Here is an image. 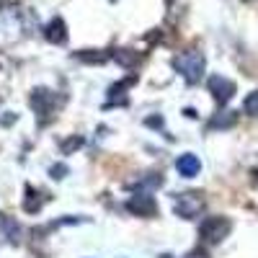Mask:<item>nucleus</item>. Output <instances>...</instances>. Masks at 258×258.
<instances>
[{
    "label": "nucleus",
    "instance_id": "4",
    "mask_svg": "<svg viewBox=\"0 0 258 258\" xmlns=\"http://www.w3.org/2000/svg\"><path fill=\"white\" fill-rule=\"evenodd\" d=\"M209 93L214 96V101H217L220 106H225L235 96V83L222 78V75H212L209 78Z\"/></svg>",
    "mask_w": 258,
    "mask_h": 258
},
{
    "label": "nucleus",
    "instance_id": "13",
    "mask_svg": "<svg viewBox=\"0 0 258 258\" xmlns=\"http://www.w3.org/2000/svg\"><path fill=\"white\" fill-rule=\"evenodd\" d=\"M78 59H83V62H106V59H109V54H106V52H98L96 54V49H91V52H80Z\"/></svg>",
    "mask_w": 258,
    "mask_h": 258
},
{
    "label": "nucleus",
    "instance_id": "10",
    "mask_svg": "<svg viewBox=\"0 0 258 258\" xmlns=\"http://www.w3.org/2000/svg\"><path fill=\"white\" fill-rule=\"evenodd\" d=\"M114 57H116L119 64H124V68H132V64L140 62V57L132 54V49H119V52H114Z\"/></svg>",
    "mask_w": 258,
    "mask_h": 258
},
{
    "label": "nucleus",
    "instance_id": "3",
    "mask_svg": "<svg viewBox=\"0 0 258 258\" xmlns=\"http://www.w3.org/2000/svg\"><path fill=\"white\" fill-rule=\"evenodd\" d=\"M204 207H207V202H204L202 194H181V197H176L173 212L183 220H194L197 214L204 212Z\"/></svg>",
    "mask_w": 258,
    "mask_h": 258
},
{
    "label": "nucleus",
    "instance_id": "1",
    "mask_svg": "<svg viewBox=\"0 0 258 258\" xmlns=\"http://www.w3.org/2000/svg\"><path fill=\"white\" fill-rule=\"evenodd\" d=\"M204 54L202 52H197V49H191V52H183V54H178L176 59H173V68L186 78V83H199L202 78H204Z\"/></svg>",
    "mask_w": 258,
    "mask_h": 258
},
{
    "label": "nucleus",
    "instance_id": "5",
    "mask_svg": "<svg viewBox=\"0 0 258 258\" xmlns=\"http://www.w3.org/2000/svg\"><path fill=\"white\" fill-rule=\"evenodd\" d=\"M126 209L132 214H140V217H147V214H155L158 212V204L150 194H135V197L126 199Z\"/></svg>",
    "mask_w": 258,
    "mask_h": 258
},
{
    "label": "nucleus",
    "instance_id": "6",
    "mask_svg": "<svg viewBox=\"0 0 258 258\" xmlns=\"http://www.w3.org/2000/svg\"><path fill=\"white\" fill-rule=\"evenodd\" d=\"M54 103H57V98H54V93L47 91V88H36V91L31 93V106H34L39 114H49V111L54 109Z\"/></svg>",
    "mask_w": 258,
    "mask_h": 258
},
{
    "label": "nucleus",
    "instance_id": "2",
    "mask_svg": "<svg viewBox=\"0 0 258 258\" xmlns=\"http://www.w3.org/2000/svg\"><path fill=\"white\" fill-rule=\"evenodd\" d=\"M232 230V222L227 217H222V214H217V217H207L199 227V235H202V240L207 243H222L227 235Z\"/></svg>",
    "mask_w": 258,
    "mask_h": 258
},
{
    "label": "nucleus",
    "instance_id": "16",
    "mask_svg": "<svg viewBox=\"0 0 258 258\" xmlns=\"http://www.w3.org/2000/svg\"><path fill=\"white\" fill-rule=\"evenodd\" d=\"M6 3H8V0H0V8H3V6H6Z\"/></svg>",
    "mask_w": 258,
    "mask_h": 258
},
{
    "label": "nucleus",
    "instance_id": "12",
    "mask_svg": "<svg viewBox=\"0 0 258 258\" xmlns=\"http://www.w3.org/2000/svg\"><path fill=\"white\" fill-rule=\"evenodd\" d=\"M243 109H245V114H250V116H255V119H258V91H253V93L245 98Z\"/></svg>",
    "mask_w": 258,
    "mask_h": 258
},
{
    "label": "nucleus",
    "instance_id": "7",
    "mask_svg": "<svg viewBox=\"0 0 258 258\" xmlns=\"http://www.w3.org/2000/svg\"><path fill=\"white\" fill-rule=\"evenodd\" d=\"M44 39L52 41V44H62V41L68 39V26H64L62 18H52L44 26Z\"/></svg>",
    "mask_w": 258,
    "mask_h": 258
},
{
    "label": "nucleus",
    "instance_id": "14",
    "mask_svg": "<svg viewBox=\"0 0 258 258\" xmlns=\"http://www.w3.org/2000/svg\"><path fill=\"white\" fill-rule=\"evenodd\" d=\"M186 258H209V253L204 248H194L191 253H186Z\"/></svg>",
    "mask_w": 258,
    "mask_h": 258
},
{
    "label": "nucleus",
    "instance_id": "8",
    "mask_svg": "<svg viewBox=\"0 0 258 258\" xmlns=\"http://www.w3.org/2000/svg\"><path fill=\"white\" fill-rule=\"evenodd\" d=\"M176 168H178V173L183 176V178H194L202 170V163H199V158L197 155H181L178 160H176Z\"/></svg>",
    "mask_w": 258,
    "mask_h": 258
},
{
    "label": "nucleus",
    "instance_id": "15",
    "mask_svg": "<svg viewBox=\"0 0 258 258\" xmlns=\"http://www.w3.org/2000/svg\"><path fill=\"white\" fill-rule=\"evenodd\" d=\"M64 173H68V168H64V165H54V168H52V176H54V178H62Z\"/></svg>",
    "mask_w": 258,
    "mask_h": 258
},
{
    "label": "nucleus",
    "instance_id": "11",
    "mask_svg": "<svg viewBox=\"0 0 258 258\" xmlns=\"http://www.w3.org/2000/svg\"><path fill=\"white\" fill-rule=\"evenodd\" d=\"M83 145H85V137L75 135V137H70L68 142H62V153H64V155H70V153H75V150L83 147Z\"/></svg>",
    "mask_w": 258,
    "mask_h": 258
},
{
    "label": "nucleus",
    "instance_id": "9",
    "mask_svg": "<svg viewBox=\"0 0 258 258\" xmlns=\"http://www.w3.org/2000/svg\"><path fill=\"white\" fill-rule=\"evenodd\" d=\"M235 121H238V114H235V111H225L222 116H214L209 121V126L212 129H225V126H232Z\"/></svg>",
    "mask_w": 258,
    "mask_h": 258
}]
</instances>
